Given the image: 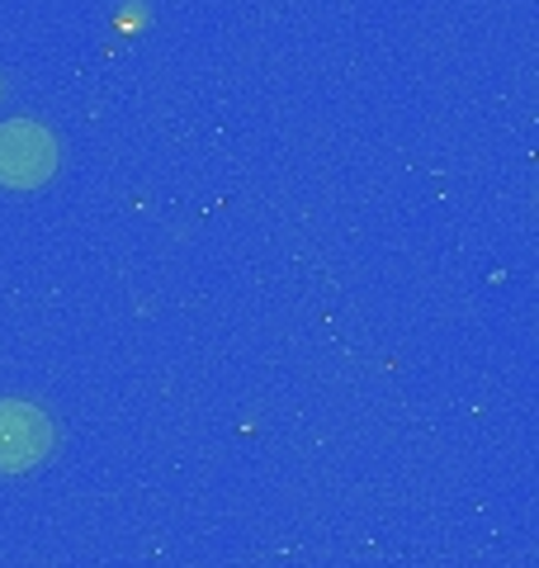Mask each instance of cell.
Segmentation results:
<instances>
[{"label": "cell", "mask_w": 539, "mask_h": 568, "mask_svg": "<svg viewBox=\"0 0 539 568\" xmlns=\"http://www.w3.org/2000/svg\"><path fill=\"white\" fill-rule=\"evenodd\" d=\"M58 171V138L33 119L0 123V185L33 190Z\"/></svg>", "instance_id": "obj_1"}, {"label": "cell", "mask_w": 539, "mask_h": 568, "mask_svg": "<svg viewBox=\"0 0 539 568\" xmlns=\"http://www.w3.org/2000/svg\"><path fill=\"white\" fill-rule=\"evenodd\" d=\"M52 450V422L39 403L6 398L0 403V474L39 469Z\"/></svg>", "instance_id": "obj_2"}]
</instances>
